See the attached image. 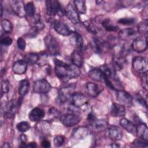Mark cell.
<instances>
[{
  "label": "cell",
  "instance_id": "cell-1",
  "mask_svg": "<svg viewBox=\"0 0 148 148\" xmlns=\"http://www.w3.org/2000/svg\"><path fill=\"white\" fill-rule=\"evenodd\" d=\"M55 72L57 77L64 82L77 77L80 75L79 68L75 65L66 64L58 59H54Z\"/></svg>",
  "mask_w": 148,
  "mask_h": 148
},
{
  "label": "cell",
  "instance_id": "cell-2",
  "mask_svg": "<svg viewBox=\"0 0 148 148\" xmlns=\"http://www.w3.org/2000/svg\"><path fill=\"white\" fill-rule=\"evenodd\" d=\"M46 13L49 16H54L56 14L63 16L65 9H63L61 4L56 0H47L46 1Z\"/></svg>",
  "mask_w": 148,
  "mask_h": 148
},
{
  "label": "cell",
  "instance_id": "cell-3",
  "mask_svg": "<svg viewBox=\"0 0 148 148\" xmlns=\"http://www.w3.org/2000/svg\"><path fill=\"white\" fill-rule=\"evenodd\" d=\"M75 85L73 84H68L61 87L59 91L57 99V102L60 104L65 103L69 98H71L72 94L75 92Z\"/></svg>",
  "mask_w": 148,
  "mask_h": 148
},
{
  "label": "cell",
  "instance_id": "cell-4",
  "mask_svg": "<svg viewBox=\"0 0 148 148\" xmlns=\"http://www.w3.org/2000/svg\"><path fill=\"white\" fill-rule=\"evenodd\" d=\"M132 65L134 71L139 73L145 74L148 71L147 60L145 57L137 56L134 57L132 60Z\"/></svg>",
  "mask_w": 148,
  "mask_h": 148
},
{
  "label": "cell",
  "instance_id": "cell-5",
  "mask_svg": "<svg viewBox=\"0 0 148 148\" xmlns=\"http://www.w3.org/2000/svg\"><path fill=\"white\" fill-rule=\"evenodd\" d=\"M91 43L93 50L98 54L105 53L110 47L108 42L99 37H94L92 38Z\"/></svg>",
  "mask_w": 148,
  "mask_h": 148
},
{
  "label": "cell",
  "instance_id": "cell-6",
  "mask_svg": "<svg viewBox=\"0 0 148 148\" xmlns=\"http://www.w3.org/2000/svg\"><path fill=\"white\" fill-rule=\"evenodd\" d=\"M44 42L47 50L50 54L57 55L59 54V44L57 40L51 35H47L44 38Z\"/></svg>",
  "mask_w": 148,
  "mask_h": 148
},
{
  "label": "cell",
  "instance_id": "cell-7",
  "mask_svg": "<svg viewBox=\"0 0 148 148\" xmlns=\"http://www.w3.org/2000/svg\"><path fill=\"white\" fill-rule=\"evenodd\" d=\"M80 117L75 113H66L61 116L60 121L61 123L66 127H73L77 124L80 121Z\"/></svg>",
  "mask_w": 148,
  "mask_h": 148
},
{
  "label": "cell",
  "instance_id": "cell-8",
  "mask_svg": "<svg viewBox=\"0 0 148 148\" xmlns=\"http://www.w3.org/2000/svg\"><path fill=\"white\" fill-rule=\"evenodd\" d=\"M51 25L54 29L57 34L62 36H68L72 34V31L69 28V27L60 20H53L51 21Z\"/></svg>",
  "mask_w": 148,
  "mask_h": 148
},
{
  "label": "cell",
  "instance_id": "cell-9",
  "mask_svg": "<svg viewBox=\"0 0 148 148\" xmlns=\"http://www.w3.org/2000/svg\"><path fill=\"white\" fill-rule=\"evenodd\" d=\"M132 49L137 53L145 51L147 47V36H140L135 38L131 44Z\"/></svg>",
  "mask_w": 148,
  "mask_h": 148
},
{
  "label": "cell",
  "instance_id": "cell-10",
  "mask_svg": "<svg viewBox=\"0 0 148 148\" xmlns=\"http://www.w3.org/2000/svg\"><path fill=\"white\" fill-rule=\"evenodd\" d=\"M72 105L75 107L79 109L84 107L87 104V98L82 92H74L71 96Z\"/></svg>",
  "mask_w": 148,
  "mask_h": 148
},
{
  "label": "cell",
  "instance_id": "cell-11",
  "mask_svg": "<svg viewBox=\"0 0 148 148\" xmlns=\"http://www.w3.org/2000/svg\"><path fill=\"white\" fill-rule=\"evenodd\" d=\"M65 14L67 18L75 24H77L80 22L79 13L77 12L75 6L71 3H68L65 9Z\"/></svg>",
  "mask_w": 148,
  "mask_h": 148
},
{
  "label": "cell",
  "instance_id": "cell-12",
  "mask_svg": "<svg viewBox=\"0 0 148 148\" xmlns=\"http://www.w3.org/2000/svg\"><path fill=\"white\" fill-rule=\"evenodd\" d=\"M50 83L45 79L38 80L34 84V91L36 93L46 94L50 91Z\"/></svg>",
  "mask_w": 148,
  "mask_h": 148
},
{
  "label": "cell",
  "instance_id": "cell-13",
  "mask_svg": "<svg viewBox=\"0 0 148 148\" xmlns=\"http://www.w3.org/2000/svg\"><path fill=\"white\" fill-rule=\"evenodd\" d=\"M125 62V56L120 51L119 53H115L113 54L112 57V67L116 71L122 69Z\"/></svg>",
  "mask_w": 148,
  "mask_h": 148
},
{
  "label": "cell",
  "instance_id": "cell-14",
  "mask_svg": "<svg viewBox=\"0 0 148 148\" xmlns=\"http://www.w3.org/2000/svg\"><path fill=\"white\" fill-rule=\"evenodd\" d=\"M116 98L120 104L123 106H130L132 103V97L124 90H118L116 92Z\"/></svg>",
  "mask_w": 148,
  "mask_h": 148
},
{
  "label": "cell",
  "instance_id": "cell-15",
  "mask_svg": "<svg viewBox=\"0 0 148 148\" xmlns=\"http://www.w3.org/2000/svg\"><path fill=\"white\" fill-rule=\"evenodd\" d=\"M137 29L133 28H127L121 29L119 32V37L123 40H127L131 39H135L138 35Z\"/></svg>",
  "mask_w": 148,
  "mask_h": 148
},
{
  "label": "cell",
  "instance_id": "cell-16",
  "mask_svg": "<svg viewBox=\"0 0 148 148\" xmlns=\"http://www.w3.org/2000/svg\"><path fill=\"white\" fill-rule=\"evenodd\" d=\"M35 127L38 132L43 136H46L50 133L51 127L47 121L41 120L38 121Z\"/></svg>",
  "mask_w": 148,
  "mask_h": 148
},
{
  "label": "cell",
  "instance_id": "cell-17",
  "mask_svg": "<svg viewBox=\"0 0 148 148\" xmlns=\"http://www.w3.org/2000/svg\"><path fill=\"white\" fill-rule=\"evenodd\" d=\"M107 136L112 140H119L122 138L123 132L121 129L115 125H112L106 130Z\"/></svg>",
  "mask_w": 148,
  "mask_h": 148
},
{
  "label": "cell",
  "instance_id": "cell-18",
  "mask_svg": "<svg viewBox=\"0 0 148 148\" xmlns=\"http://www.w3.org/2000/svg\"><path fill=\"white\" fill-rule=\"evenodd\" d=\"M103 87L99 84L89 82L86 84L87 93L92 97H96L103 90Z\"/></svg>",
  "mask_w": 148,
  "mask_h": 148
},
{
  "label": "cell",
  "instance_id": "cell-19",
  "mask_svg": "<svg viewBox=\"0 0 148 148\" xmlns=\"http://www.w3.org/2000/svg\"><path fill=\"white\" fill-rule=\"evenodd\" d=\"M17 110V103L14 99L10 100L5 106L4 114L9 119L13 118Z\"/></svg>",
  "mask_w": 148,
  "mask_h": 148
},
{
  "label": "cell",
  "instance_id": "cell-20",
  "mask_svg": "<svg viewBox=\"0 0 148 148\" xmlns=\"http://www.w3.org/2000/svg\"><path fill=\"white\" fill-rule=\"evenodd\" d=\"M27 63L24 60H20L16 61L12 66L13 72L17 75H22L25 73L27 69Z\"/></svg>",
  "mask_w": 148,
  "mask_h": 148
},
{
  "label": "cell",
  "instance_id": "cell-21",
  "mask_svg": "<svg viewBox=\"0 0 148 148\" xmlns=\"http://www.w3.org/2000/svg\"><path fill=\"white\" fill-rule=\"evenodd\" d=\"M108 127V123L104 119H96L91 123V128L96 132H101Z\"/></svg>",
  "mask_w": 148,
  "mask_h": 148
},
{
  "label": "cell",
  "instance_id": "cell-22",
  "mask_svg": "<svg viewBox=\"0 0 148 148\" xmlns=\"http://www.w3.org/2000/svg\"><path fill=\"white\" fill-rule=\"evenodd\" d=\"M12 9L13 12L19 17H24L26 13L25 5L22 1H15L12 5Z\"/></svg>",
  "mask_w": 148,
  "mask_h": 148
},
{
  "label": "cell",
  "instance_id": "cell-23",
  "mask_svg": "<svg viewBox=\"0 0 148 148\" xmlns=\"http://www.w3.org/2000/svg\"><path fill=\"white\" fill-rule=\"evenodd\" d=\"M45 116V111L39 108H35L29 113V119L31 121L36 122L41 120Z\"/></svg>",
  "mask_w": 148,
  "mask_h": 148
},
{
  "label": "cell",
  "instance_id": "cell-24",
  "mask_svg": "<svg viewBox=\"0 0 148 148\" xmlns=\"http://www.w3.org/2000/svg\"><path fill=\"white\" fill-rule=\"evenodd\" d=\"M110 114L113 117H124L125 114V109L124 106L117 103H113L110 109Z\"/></svg>",
  "mask_w": 148,
  "mask_h": 148
},
{
  "label": "cell",
  "instance_id": "cell-25",
  "mask_svg": "<svg viewBox=\"0 0 148 148\" xmlns=\"http://www.w3.org/2000/svg\"><path fill=\"white\" fill-rule=\"evenodd\" d=\"M119 123L121 127H122L128 132L131 133L134 135H136V126L132 122L125 118H122L120 120Z\"/></svg>",
  "mask_w": 148,
  "mask_h": 148
},
{
  "label": "cell",
  "instance_id": "cell-26",
  "mask_svg": "<svg viewBox=\"0 0 148 148\" xmlns=\"http://www.w3.org/2000/svg\"><path fill=\"white\" fill-rule=\"evenodd\" d=\"M136 135L139 138L143 140H148V129L146 124L143 123H139L136 126Z\"/></svg>",
  "mask_w": 148,
  "mask_h": 148
},
{
  "label": "cell",
  "instance_id": "cell-27",
  "mask_svg": "<svg viewBox=\"0 0 148 148\" xmlns=\"http://www.w3.org/2000/svg\"><path fill=\"white\" fill-rule=\"evenodd\" d=\"M88 128L84 126L79 127L75 128L72 133L73 138L77 140H81L85 138L88 134Z\"/></svg>",
  "mask_w": 148,
  "mask_h": 148
},
{
  "label": "cell",
  "instance_id": "cell-28",
  "mask_svg": "<svg viewBox=\"0 0 148 148\" xmlns=\"http://www.w3.org/2000/svg\"><path fill=\"white\" fill-rule=\"evenodd\" d=\"M29 87V82L28 79H24L20 82L18 88V92L21 97H23L28 93Z\"/></svg>",
  "mask_w": 148,
  "mask_h": 148
},
{
  "label": "cell",
  "instance_id": "cell-29",
  "mask_svg": "<svg viewBox=\"0 0 148 148\" xmlns=\"http://www.w3.org/2000/svg\"><path fill=\"white\" fill-rule=\"evenodd\" d=\"M71 60L73 65L80 68L83 63V58L81 53L79 51H73L71 54Z\"/></svg>",
  "mask_w": 148,
  "mask_h": 148
},
{
  "label": "cell",
  "instance_id": "cell-30",
  "mask_svg": "<svg viewBox=\"0 0 148 148\" xmlns=\"http://www.w3.org/2000/svg\"><path fill=\"white\" fill-rule=\"evenodd\" d=\"M88 76L93 80L96 82H101L103 80L104 75L99 69H92L90 70L88 73Z\"/></svg>",
  "mask_w": 148,
  "mask_h": 148
},
{
  "label": "cell",
  "instance_id": "cell-31",
  "mask_svg": "<svg viewBox=\"0 0 148 148\" xmlns=\"http://www.w3.org/2000/svg\"><path fill=\"white\" fill-rule=\"evenodd\" d=\"M32 18V28L37 30L38 31L44 28V24L41 20V17L39 14H35Z\"/></svg>",
  "mask_w": 148,
  "mask_h": 148
},
{
  "label": "cell",
  "instance_id": "cell-32",
  "mask_svg": "<svg viewBox=\"0 0 148 148\" xmlns=\"http://www.w3.org/2000/svg\"><path fill=\"white\" fill-rule=\"evenodd\" d=\"M101 24L103 27L108 31L113 32V31H117L119 29V27L116 25L114 24L108 18H105L102 20V21H101Z\"/></svg>",
  "mask_w": 148,
  "mask_h": 148
},
{
  "label": "cell",
  "instance_id": "cell-33",
  "mask_svg": "<svg viewBox=\"0 0 148 148\" xmlns=\"http://www.w3.org/2000/svg\"><path fill=\"white\" fill-rule=\"evenodd\" d=\"M74 6L77 12L81 14H84L86 12V6L85 1L75 0L73 1Z\"/></svg>",
  "mask_w": 148,
  "mask_h": 148
},
{
  "label": "cell",
  "instance_id": "cell-34",
  "mask_svg": "<svg viewBox=\"0 0 148 148\" xmlns=\"http://www.w3.org/2000/svg\"><path fill=\"white\" fill-rule=\"evenodd\" d=\"M39 58V55L36 53H29L25 54L24 57V61L29 64H34L37 63Z\"/></svg>",
  "mask_w": 148,
  "mask_h": 148
},
{
  "label": "cell",
  "instance_id": "cell-35",
  "mask_svg": "<svg viewBox=\"0 0 148 148\" xmlns=\"http://www.w3.org/2000/svg\"><path fill=\"white\" fill-rule=\"evenodd\" d=\"M99 69L102 71L103 74L107 77H112L114 74V72L116 71L112 66H109L107 64H103L101 66Z\"/></svg>",
  "mask_w": 148,
  "mask_h": 148
},
{
  "label": "cell",
  "instance_id": "cell-36",
  "mask_svg": "<svg viewBox=\"0 0 148 148\" xmlns=\"http://www.w3.org/2000/svg\"><path fill=\"white\" fill-rule=\"evenodd\" d=\"M2 30L6 34H10L13 31V26L11 22L8 19H3L1 22Z\"/></svg>",
  "mask_w": 148,
  "mask_h": 148
},
{
  "label": "cell",
  "instance_id": "cell-37",
  "mask_svg": "<svg viewBox=\"0 0 148 148\" xmlns=\"http://www.w3.org/2000/svg\"><path fill=\"white\" fill-rule=\"evenodd\" d=\"M84 24L87 29L90 33L93 34H97L99 31V28L97 27L91 21H86L84 23Z\"/></svg>",
  "mask_w": 148,
  "mask_h": 148
},
{
  "label": "cell",
  "instance_id": "cell-38",
  "mask_svg": "<svg viewBox=\"0 0 148 148\" xmlns=\"http://www.w3.org/2000/svg\"><path fill=\"white\" fill-rule=\"evenodd\" d=\"M48 116L50 120H55L60 118L61 113L56 108L51 107L48 110Z\"/></svg>",
  "mask_w": 148,
  "mask_h": 148
},
{
  "label": "cell",
  "instance_id": "cell-39",
  "mask_svg": "<svg viewBox=\"0 0 148 148\" xmlns=\"http://www.w3.org/2000/svg\"><path fill=\"white\" fill-rule=\"evenodd\" d=\"M25 10L26 14L29 17H33L35 14V8L34 4L32 2H29L25 5Z\"/></svg>",
  "mask_w": 148,
  "mask_h": 148
},
{
  "label": "cell",
  "instance_id": "cell-40",
  "mask_svg": "<svg viewBox=\"0 0 148 148\" xmlns=\"http://www.w3.org/2000/svg\"><path fill=\"white\" fill-rule=\"evenodd\" d=\"M72 34H73V36H74L76 46L80 50L83 49L84 47V42H83V39L82 36L76 32H72Z\"/></svg>",
  "mask_w": 148,
  "mask_h": 148
},
{
  "label": "cell",
  "instance_id": "cell-41",
  "mask_svg": "<svg viewBox=\"0 0 148 148\" xmlns=\"http://www.w3.org/2000/svg\"><path fill=\"white\" fill-rule=\"evenodd\" d=\"M16 128L18 131L21 132H25L30 128V124L27 121H21L17 123Z\"/></svg>",
  "mask_w": 148,
  "mask_h": 148
},
{
  "label": "cell",
  "instance_id": "cell-42",
  "mask_svg": "<svg viewBox=\"0 0 148 148\" xmlns=\"http://www.w3.org/2000/svg\"><path fill=\"white\" fill-rule=\"evenodd\" d=\"M137 31L138 33L140 34H147V29H148V27H147V20H145L143 22H142L139 23L137 27Z\"/></svg>",
  "mask_w": 148,
  "mask_h": 148
},
{
  "label": "cell",
  "instance_id": "cell-43",
  "mask_svg": "<svg viewBox=\"0 0 148 148\" xmlns=\"http://www.w3.org/2000/svg\"><path fill=\"white\" fill-rule=\"evenodd\" d=\"M132 146L136 147H147V141L139 138V139L135 140L132 143Z\"/></svg>",
  "mask_w": 148,
  "mask_h": 148
},
{
  "label": "cell",
  "instance_id": "cell-44",
  "mask_svg": "<svg viewBox=\"0 0 148 148\" xmlns=\"http://www.w3.org/2000/svg\"><path fill=\"white\" fill-rule=\"evenodd\" d=\"M135 22V18H133V17L121 18L118 20V23L119 24H123V25H132Z\"/></svg>",
  "mask_w": 148,
  "mask_h": 148
},
{
  "label": "cell",
  "instance_id": "cell-45",
  "mask_svg": "<svg viewBox=\"0 0 148 148\" xmlns=\"http://www.w3.org/2000/svg\"><path fill=\"white\" fill-rule=\"evenodd\" d=\"M65 142V138L62 135H57L54 138L53 143L56 147L61 146Z\"/></svg>",
  "mask_w": 148,
  "mask_h": 148
},
{
  "label": "cell",
  "instance_id": "cell-46",
  "mask_svg": "<svg viewBox=\"0 0 148 148\" xmlns=\"http://www.w3.org/2000/svg\"><path fill=\"white\" fill-rule=\"evenodd\" d=\"M2 94H6L10 90V84L8 80H3L1 84Z\"/></svg>",
  "mask_w": 148,
  "mask_h": 148
},
{
  "label": "cell",
  "instance_id": "cell-47",
  "mask_svg": "<svg viewBox=\"0 0 148 148\" xmlns=\"http://www.w3.org/2000/svg\"><path fill=\"white\" fill-rule=\"evenodd\" d=\"M17 45L18 47L21 50H23L25 49V46H26V43L25 40L22 38H18L17 40Z\"/></svg>",
  "mask_w": 148,
  "mask_h": 148
},
{
  "label": "cell",
  "instance_id": "cell-48",
  "mask_svg": "<svg viewBox=\"0 0 148 148\" xmlns=\"http://www.w3.org/2000/svg\"><path fill=\"white\" fill-rule=\"evenodd\" d=\"M12 39L10 37H5L1 39V44L3 46H9L12 43Z\"/></svg>",
  "mask_w": 148,
  "mask_h": 148
},
{
  "label": "cell",
  "instance_id": "cell-49",
  "mask_svg": "<svg viewBox=\"0 0 148 148\" xmlns=\"http://www.w3.org/2000/svg\"><path fill=\"white\" fill-rule=\"evenodd\" d=\"M142 87L146 90H147V75L146 73L143 74V76L142 77Z\"/></svg>",
  "mask_w": 148,
  "mask_h": 148
},
{
  "label": "cell",
  "instance_id": "cell-50",
  "mask_svg": "<svg viewBox=\"0 0 148 148\" xmlns=\"http://www.w3.org/2000/svg\"><path fill=\"white\" fill-rule=\"evenodd\" d=\"M47 54H45V53H42V54L39 55V60L38 61V64L40 65H43L44 64H45L46 60H47Z\"/></svg>",
  "mask_w": 148,
  "mask_h": 148
},
{
  "label": "cell",
  "instance_id": "cell-51",
  "mask_svg": "<svg viewBox=\"0 0 148 148\" xmlns=\"http://www.w3.org/2000/svg\"><path fill=\"white\" fill-rule=\"evenodd\" d=\"M103 80L106 84V85L111 90H114L115 88H114V86H113V84H112V83L110 82V80H109V77L105 76L104 75V77H103Z\"/></svg>",
  "mask_w": 148,
  "mask_h": 148
},
{
  "label": "cell",
  "instance_id": "cell-52",
  "mask_svg": "<svg viewBox=\"0 0 148 148\" xmlns=\"http://www.w3.org/2000/svg\"><path fill=\"white\" fill-rule=\"evenodd\" d=\"M20 141H21V145L20 146V147H25V145L27 143V136L25 135V134H21L20 136Z\"/></svg>",
  "mask_w": 148,
  "mask_h": 148
},
{
  "label": "cell",
  "instance_id": "cell-53",
  "mask_svg": "<svg viewBox=\"0 0 148 148\" xmlns=\"http://www.w3.org/2000/svg\"><path fill=\"white\" fill-rule=\"evenodd\" d=\"M41 146L43 147H49L50 146V142L46 139H44L41 142Z\"/></svg>",
  "mask_w": 148,
  "mask_h": 148
},
{
  "label": "cell",
  "instance_id": "cell-54",
  "mask_svg": "<svg viewBox=\"0 0 148 148\" xmlns=\"http://www.w3.org/2000/svg\"><path fill=\"white\" fill-rule=\"evenodd\" d=\"M87 121H90L91 123H92V122L94 121L95 120H96V118H95V115H94L93 113H90L87 115Z\"/></svg>",
  "mask_w": 148,
  "mask_h": 148
},
{
  "label": "cell",
  "instance_id": "cell-55",
  "mask_svg": "<svg viewBox=\"0 0 148 148\" xmlns=\"http://www.w3.org/2000/svg\"><path fill=\"white\" fill-rule=\"evenodd\" d=\"M37 145L35 142H30L28 144L26 143L25 147H36Z\"/></svg>",
  "mask_w": 148,
  "mask_h": 148
},
{
  "label": "cell",
  "instance_id": "cell-56",
  "mask_svg": "<svg viewBox=\"0 0 148 148\" xmlns=\"http://www.w3.org/2000/svg\"><path fill=\"white\" fill-rule=\"evenodd\" d=\"M2 147H4V148H9L10 147V145L9 143H7V142H5L3 143V146H2Z\"/></svg>",
  "mask_w": 148,
  "mask_h": 148
},
{
  "label": "cell",
  "instance_id": "cell-57",
  "mask_svg": "<svg viewBox=\"0 0 148 148\" xmlns=\"http://www.w3.org/2000/svg\"><path fill=\"white\" fill-rule=\"evenodd\" d=\"M1 16L2 17V15H3V7H2V5L1 4Z\"/></svg>",
  "mask_w": 148,
  "mask_h": 148
}]
</instances>
